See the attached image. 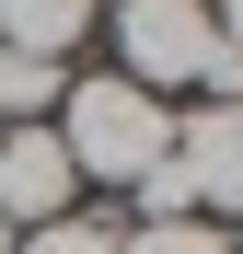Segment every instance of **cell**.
Listing matches in <instances>:
<instances>
[{
  "mask_svg": "<svg viewBox=\"0 0 243 254\" xmlns=\"http://www.w3.org/2000/svg\"><path fill=\"white\" fill-rule=\"evenodd\" d=\"M116 254H232L220 220H139V231H116Z\"/></svg>",
  "mask_w": 243,
  "mask_h": 254,
  "instance_id": "cell-6",
  "label": "cell"
},
{
  "mask_svg": "<svg viewBox=\"0 0 243 254\" xmlns=\"http://www.w3.org/2000/svg\"><path fill=\"white\" fill-rule=\"evenodd\" d=\"M93 12H104V0H0V47H12V58H58V69H70V47L93 35Z\"/></svg>",
  "mask_w": 243,
  "mask_h": 254,
  "instance_id": "cell-5",
  "label": "cell"
},
{
  "mask_svg": "<svg viewBox=\"0 0 243 254\" xmlns=\"http://www.w3.org/2000/svg\"><path fill=\"white\" fill-rule=\"evenodd\" d=\"M174 174H185V208L197 220H243V104H197L174 127Z\"/></svg>",
  "mask_w": 243,
  "mask_h": 254,
  "instance_id": "cell-3",
  "label": "cell"
},
{
  "mask_svg": "<svg viewBox=\"0 0 243 254\" xmlns=\"http://www.w3.org/2000/svg\"><path fill=\"white\" fill-rule=\"evenodd\" d=\"M0 254H12V220H0Z\"/></svg>",
  "mask_w": 243,
  "mask_h": 254,
  "instance_id": "cell-9",
  "label": "cell"
},
{
  "mask_svg": "<svg viewBox=\"0 0 243 254\" xmlns=\"http://www.w3.org/2000/svg\"><path fill=\"white\" fill-rule=\"evenodd\" d=\"M12 254H116V220H47V231H12Z\"/></svg>",
  "mask_w": 243,
  "mask_h": 254,
  "instance_id": "cell-7",
  "label": "cell"
},
{
  "mask_svg": "<svg viewBox=\"0 0 243 254\" xmlns=\"http://www.w3.org/2000/svg\"><path fill=\"white\" fill-rule=\"evenodd\" d=\"M58 150H70V174L81 185H139L162 150H174V116H162L139 81H116V69H70V93H58Z\"/></svg>",
  "mask_w": 243,
  "mask_h": 254,
  "instance_id": "cell-2",
  "label": "cell"
},
{
  "mask_svg": "<svg viewBox=\"0 0 243 254\" xmlns=\"http://www.w3.org/2000/svg\"><path fill=\"white\" fill-rule=\"evenodd\" d=\"M209 23H220V47L243 58V0H209Z\"/></svg>",
  "mask_w": 243,
  "mask_h": 254,
  "instance_id": "cell-8",
  "label": "cell"
},
{
  "mask_svg": "<svg viewBox=\"0 0 243 254\" xmlns=\"http://www.w3.org/2000/svg\"><path fill=\"white\" fill-rule=\"evenodd\" d=\"M116 81H139V93H209V104H243V58L220 47L209 0H116Z\"/></svg>",
  "mask_w": 243,
  "mask_h": 254,
  "instance_id": "cell-1",
  "label": "cell"
},
{
  "mask_svg": "<svg viewBox=\"0 0 243 254\" xmlns=\"http://www.w3.org/2000/svg\"><path fill=\"white\" fill-rule=\"evenodd\" d=\"M70 196H81V174H70L58 127H0V220L47 231V220H70Z\"/></svg>",
  "mask_w": 243,
  "mask_h": 254,
  "instance_id": "cell-4",
  "label": "cell"
}]
</instances>
